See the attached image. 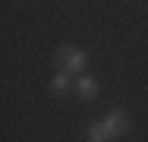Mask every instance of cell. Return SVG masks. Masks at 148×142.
Returning <instances> with one entry per match:
<instances>
[{
    "label": "cell",
    "instance_id": "obj_1",
    "mask_svg": "<svg viewBox=\"0 0 148 142\" xmlns=\"http://www.w3.org/2000/svg\"><path fill=\"white\" fill-rule=\"evenodd\" d=\"M54 63H57V73H82L85 66H88V54L82 51V48H73V44H66V48H60L57 54H54Z\"/></svg>",
    "mask_w": 148,
    "mask_h": 142
},
{
    "label": "cell",
    "instance_id": "obj_2",
    "mask_svg": "<svg viewBox=\"0 0 148 142\" xmlns=\"http://www.w3.org/2000/svg\"><path fill=\"white\" fill-rule=\"evenodd\" d=\"M101 123H104V133H107L110 142H114V139H120V136L129 130V114H126V111H110Z\"/></svg>",
    "mask_w": 148,
    "mask_h": 142
},
{
    "label": "cell",
    "instance_id": "obj_3",
    "mask_svg": "<svg viewBox=\"0 0 148 142\" xmlns=\"http://www.w3.org/2000/svg\"><path fill=\"white\" fill-rule=\"evenodd\" d=\"M76 92H79V98L91 101V98L98 95V79H91V76H79V79H76Z\"/></svg>",
    "mask_w": 148,
    "mask_h": 142
},
{
    "label": "cell",
    "instance_id": "obj_4",
    "mask_svg": "<svg viewBox=\"0 0 148 142\" xmlns=\"http://www.w3.org/2000/svg\"><path fill=\"white\" fill-rule=\"evenodd\" d=\"M51 92H54V95H63V92H69V73H57V76L51 79Z\"/></svg>",
    "mask_w": 148,
    "mask_h": 142
},
{
    "label": "cell",
    "instance_id": "obj_5",
    "mask_svg": "<svg viewBox=\"0 0 148 142\" xmlns=\"http://www.w3.org/2000/svg\"><path fill=\"white\" fill-rule=\"evenodd\" d=\"M88 142H110V136L104 133V123H101V120L88 126Z\"/></svg>",
    "mask_w": 148,
    "mask_h": 142
}]
</instances>
